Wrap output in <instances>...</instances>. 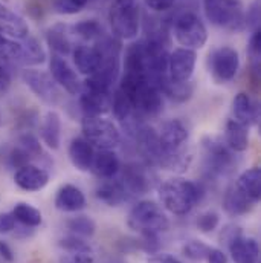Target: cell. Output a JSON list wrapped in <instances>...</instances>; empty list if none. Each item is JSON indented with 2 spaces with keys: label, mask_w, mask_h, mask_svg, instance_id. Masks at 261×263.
Listing matches in <instances>:
<instances>
[{
  "label": "cell",
  "mask_w": 261,
  "mask_h": 263,
  "mask_svg": "<svg viewBox=\"0 0 261 263\" xmlns=\"http://www.w3.org/2000/svg\"><path fill=\"white\" fill-rule=\"evenodd\" d=\"M0 34L14 40H23L29 35V26L22 15L0 3Z\"/></svg>",
  "instance_id": "2e32d148"
},
{
  "label": "cell",
  "mask_w": 261,
  "mask_h": 263,
  "mask_svg": "<svg viewBox=\"0 0 261 263\" xmlns=\"http://www.w3.org/2000/svg\"><path fill=\"white\" fill-rule=\"evenodd\" d=\"M73 55V63L76 66V69L83 73V75H93L104 60V55L101 52V49L98 46H89V45H79L72 51Z\"/></svg>",
  "instance_id": "ac0fdd59"
},
{
  "label": "cell",
  "mask_w": 261,
  "mask_h": 263,
  "mask_svg": "<svg viewBox=\"0 0 261 263\" xmlns=\"http://www.w3.org/2000/svg\"><path fill=\"white\" fill-rule=\"evenodd\" d=\"M79 106L86 117H101L112 107V95L83 86L79 90Z\"/></svg>",
  "instance_id": "4fadbf2b"
},
{
  "label": "cell",
  "mask_w": 261,
  "mask_h": 263,
  "mask_svg": "<svg viewBox=\"0 0 261 263\" xmlns=\"http://www.w3.org/2000/svg\"><path fill=\"white\" fill-rule=\"evenodd\" d=\"M9 84H11V75L6 70V67L0 63V92L6 90L9 87Z\"/></svg>",
  "instance_id": "c3c4849f"
},
{
  "label": "cell",
  "mask_w": 261,
  "mask_h": 263,
  "mask_svg": "<svg viewBox=\"0 0 261 263\" xmlns=\"http://www.w3.org/2000/svg\"><path fill=\"white\" fill-rule=\"evenodd\" d=\"M206 18L218 28L240 31L245 28V8L240 0H203Z\"/></svg>",
  "instance_id": "277c9868"
},
{
  "label": "cell",
  "mask_w": 261,
  "mask_h": 263,
  "mask_svg": "<svg viewBox=\"0 0 261 263\" xmlns=\"http://www.w3.org/2000/svg\"><path fill=\"white\" fill-rule=\"evenodd\" d=\"M49 73L54 78V81L65 89L70 95H78L81 90V81L76 75V72L70 67L62 55L54 54L49 62Z\"/></svg>",
  "instance_id": "7c38bea8"
},
{
  "label": "cell",
  "mask_w": 261,
  "mask_h": 263,
  "mask_svg": "<svg viewBox=\"0 0 261 263\" xmlns=\"http://www.w3.org/2000/svg\"><path fill=\"white\" fill-rule=\"evenodd\" d=\"M144 3L147 5V8H150L151 11L156 12H164L168 11L174 6L176 0H144Z\"/></svg>",
  "instance_id": "f6af8a7d"
},
{
  "label": "cell",
  "mask_w": 261,
  "mask_h": 263,
  "mask_svg": "<svg viewBox=\"0 0 261 263\" xmlns=\"http://www.w3.org/2000/svg\"><path fill=\"white\" fill-rule=\"evenodd\" d=\"M129 227L140 234H159L170 228V220L153 200H140L131 208Z\"/></svg>",
  "instance_id": "3957f363"
},
{
  "label": "cell",
  "mask_w": 261,
  "mask_h": 263,
  "mask_svg": "<svg viewBox=\"0 0 261 263\" xmlns=\"http://www.w3.org/2000/svg\"><path fill=\"white\" fill-rule=\"evenodd\" d=\"M60 247L67 251L69 254H78V253H93L92 247L84 242L81 237L78 236H67L65 239L60 240Z\"/></svg>",
  "instance_id": "f35d334b"
},
{
  "label": "cell",
  "mask_w": 261,
  "mask_h": 263,
  "mask_svg": "<svg viewBox=\"0 0 261 263\" xmlns=\"http://www.w3.org/2000/svg\"><path fill=\"white\" fill-rule=\"evenodd\" d=\"M8 159H9V164H11L12 167L20 168V167H23V165H28V164L31 162L32 156H31L26 150H23L22 147H18V145H17L15 148H12V150H11V153H9Z\"/></svg>",
  "instance_id": "b9f144b4"
},
{
  "label": "cell",
  "mask_w": 261,
  "mask_h": 263,
  "mask_svg": "<svg viewBox=\"0 0 261 263\" xmlns=\"http://www.w3.org/2000/svg\"><path fill=\"white\" fill-rule=\"evenodd\" d=\"M84 206H86V196L78 187L72 184H66L57 192L55 196L57 210L66 213H75V211H81Z\"/></svg>",
  "instance_id": "603a6c76"
},
{
  "label": "cell",
  "mask_w": 261,
  "mask_h": 263,
  "mask_svg": "<svg viewBox=\"0 0 261 263\" xmlns=\"http://www.w3.org/2000/svg\"><path fill=\"white\" fill-rule=\"evenodd\" d=\"M197 63L196 51L177 48L168 55V77L174 81H190Z\"/></svg>",
  "instance_id": "8fae6325"
},
{
  "label": "cell",
  "mask_w": 261,
  "mask_h": 263,
  "mask_svg": "<svg viewBox=\"0 0 261 263\" xmlns=\"http://www.w3.org/2000/svg\"><path fill=\"white\" fill-rule=\"evenodd\" d=\"M67 228L78 237H92L96 225L89 216H76L67 220Z\"/></svg>",
  "instance_id": "836d02e7"
},
{
  "label": "cell",
  "mask_w": 261,
  "mask_h": 263,
  "mask_svg": "<svg viewBox=\"0 0 261 263\" xmlns=\"http://www.w3.org/2000/svg\"><path fill=\"white\" fill-rule=\"evenodd\" d=\"M211 251V247H208L206 243L200 242V240H190L184 245L182 253L187 259L193 260V262H202L208 257Z\"/></svg>",
  "instance_id": "8d00e7d4"
},
{
  "label": "cell",
  "mask_w": 261,
  "mask_h": 263,
  "mask_svg": "<svg viewBox=\"0 0 261 263\" xmlns=\"http://www.w3.org/2000/svg\"><path fill=\"white\" fill-rule=\"evenodd\" d=\"M89 0H52V8L57 14L73 15L81 12L87 6Z\"/></svg>",
  "instance_id": "74e56055"
},
{
  "label": "cell",
  "mask_w": 261,
  "mask_h": 263,
  "mask_svg": "<svg viewBox=\"0 0 261 263\" xmlns=\"http://www.w3.org/2000/svg\"><path fill=\"white\" fill-rule=\"evenodd\" d=\"M40 136L42 141L52 150L60 148L62 142V118L57 112L49 110L40 126Z\"/></svg>",
  "instance_id": "d4e9b609"
},
{
  "label": "cell",
  "mask_w": 261,
  "mask_h": 263,
  "mask_svg": "<svg viewBox=\"0 0 261 263\" xmlns=\"http://www.w3.org/2000/svg\"><path fill=\"white\" fill-rule=\"evenodd\" d=\"M93 147L84 138H73L69 145V159L72 165L79 172L92 170L93 162Z\"/></svg>",
  "instance_id": "44dd1931"
},
{
  "label": "cell",
  "mask_w": 261,
  "mask_h": 263,
  "mask_svg": "<svg viewBox=\"0 0 261 263\" xmlns=\"http://www.w3.org/2000/svg\"><path fill=\"white\" fill-rule=\"evenodd\" d=\"M148 263H180L176 257L170 254H156L148 259Z\"/></svg>",
  "instance_id": "681fc988"
},
{
  "label": "cell",
  "mask_w": 261,
  "mask_h": 263,
  "mask_svg": "<svg viewBox=\"0 0 261 263\" xmlns=\"http://www.w3.org/2000/svg\"><path fill=\"white\" fill-rule=\"evenodd\" d=\"M202 147H203V153H205L206 168L211 173L228 175L234 168V165H235L234 152L220 138L205 136L202 139Z\"/></svg>",
  "instance_id": "ba28073f"
},
{
  "label": "cell",
  "mask_w": 261,
  "mask_h": 263,
  "mask_svg": "<svg viewBox=\"0 0 261 263\" xmlns=\"http://www.w3.org/2000/svg\"><path fill=\"white\" fill-rule=\"evenodd\" d=\"M228 248L234 263H258L260 245L254 237L238 234L228 243Z\"/></svg>",
  "instance_id": "e0dca14e"
},
{
  "label": "cell",
  "mask_w": 261,
  "mask_h": 263,
  "mask_svg": "<svg viewBox=\"0 0 261 263\" xmlns=\"http://www.w3.org/2000/svg\"><path fill=\"white\" fill-rule=\"evenodd\" d=\"M121 168L118 156L112 150H99L93 156L92 170L103 179H113Z\"/></svg>",
  "instance_id": "484cf974"
},
{
  "label": "cell",
  "mask_w": 261,
  "mask_h": 263,
  "mask_svg": "<svg viewBox=\"0 0 261 263\" xmlns=\"http://www.w3.org/2000/svg\"><path fill=\"white\" fill-rule=\"evenodd\" d=\"M257 202H254L248 195H245L238 185H231L223 197V208L225 211L229 214V216H243V214H248L254 205Z\"/></svg>",
  "instance_id": "7402d4cb"
},
{
  "label": "cell",
  "mask_w": 261,
  "mask_h": 263,
  "mask_svg": "<svg viewBox=\"0 0 261 263\" xmlns=\"http://www.w3.org/2000/svg\"><path fill=\"white\" fill-rule=\"evenodd\" d=\"M134 135H136L139 153L144 156V159L151 165H159V159L162 155L159 135L151 127H147V126L137 127Z\"/></svg>",
  "instance_id": "9a60e30c"
},
{
  "label": "cell",
  "mask_w": 261,
  "mask_h": 263,
  "mask_svg": "<svg viewBox=\"0 0 261 263\" xmlns=\"http://www.w3.org/2000/svg\"><path fill=\"white\" fill-rule=\"evenodd\" d=\"M14 182L25 192H40L49 182V173L45 168L28 164L15 170Z\"/></svg>",
  "instance_id": "5bb4252c"
},
{
  "label": "cell",
  "mask_w": 261,
  "mask_h": 263,
  "mask_svg": "<svg viewBox=\"0 0 261 263\" xmlns=\"http://www.w3.org/2000/svg\"><path fill=\"white\" fill-rule=\"evenodd\" d=\"M173 31L177 43L193 51L203 48L208 40L206 26L194 12H182L174 20Z\"/></svg>",
  "instance_id": "52a82bcc"
},
{
  "label": "cell",
  "mask_w": 261,
  "mask_h": 263,
  "mask_svg": "<svg viewBox=\"0 0 261 263\" xmlns=\"http://www.w3.org/2000/svg\"><path fill=\"white\" fill-rule=\"evenodd\" d=\"M18 147H22L23 150H26L32 158L42 155L40 141H38L34 135H31V133H25L23 136H20V139H18Z\"/></svg>",
  "instance_id": "60d3db41"
},
{
  "label": "cell",
  "mask_w": 261,
  "mask_h": 263,
  "mask_svg": "<svg viewBox=\"0 0 261 263\" xmlns=\"http://www.w3.org/2000/svg\"><path fill=\"white\" fill-rule=\"evenodd\" d=\"M238 189L251 197L254 202H258L261 196V170L258 167H252L245 170L238 181H237Z\"/></svg>",
  "instance_id": "f1b7e54d"
},
{
  "label": "cell",
  "mask_w": 261,
  "mask_h": 263,
  "mask_svg": "<svg viewBox=\"0 0 261 263\" xmlns=\"http://www.w3.org/2000/svg\"><path fill=\"white\" fill-rule=\"evenodd\" d=\"M0 257L9 263L14 262V259H15L12 248H11L6 242H3V240H0Z\"/></svg>",
  "instance_id": "7dc6e473"
},
{
  "label": "cell",
  "mask_w": 261,
  "mask_h": 263,
  "mask_svg": "<svg viewBox=\"0 0 261 263\" xmlns=\"http://www.w3.org/2000/svg\"><path fill=\"white\" fill-rule=\"evenodd\" d=\"M260 51H261V32L260 29H255L251 40H249V57L252 63L255 65V69L258 70L260 65Z\"/></svg>",
  "instance_id": "7bdbcfd3"
},
{
  "label": "cell",
  "mask_w": 261,
  "mask_h": 263,
  "mask_svg": "<svg viewBox=\"0 0 261 263\" xmlns=\"http://www.w3.org/2000/svg\"><path fill=\"white\" fill-rule=\"evenodd\" d=\"M232 112L235 121L246 127L254 126L258 121V107L246 92H240L235 95L232 101Z\"/></svg>",
  "instance_id": "ffe728a7"
},
{
  "label": "cell",
  "mask_w": 261,
  "mask_h": 263,
  "mask_svg": "<svg viewBox=\"0 0 261 263\" xmlns=\"http://www.w3.org/2000/svg\"><path fill=\"white\" fill-rule=\"evenodd\" d=\"M15 217L12 213H0V234H8L15 230Z\"/></svg>",
  "instance_id": "ee69618b"
},
{
  "label": "cell",
  "mask_w": 261,
  "mask_h": 263,
  "mask_svg": "<svg viewBox=\"0 0 261 263\" xmlns=\"http://www.w3.org/2000/svg\"><path fill=\"white\" fill-rule=\"evenodd\" d=\"M157 89L160 90V93L167 95L173 101L184 103L191 98L194 92V84L191 81H174L167 73L157 81Z\"/></svg>",
  "instance_id": "cb8c5ba5"
},
{
  "label": "cell",
  "mask_w": 261,
  "mask_h": 263,
  "mask_svg": "<svg viewBox=\"0 0 261 263\" xmlns=\"http://www.w3.org/2000/svg\"><path fill=\"white\" fill-rule=\"evenodd\" d=\"M75 34L86 42H95L103 37V28L95 20H83L73 28Z\"/></svg>",
  "instance_id": "d590c367"
},
{
  "label": "cell",
  "mask_w": 261,
  "mask_h": 263,
  "mask_svg": "<svg viewBox=\"0 0 261 263\" xmlns=\"http://www.w3.org/2000/svg\"><path fill=\"white\" fill-rule=\"evenodd\" d=\"M23 43V55H22V62L20 65L25 66H35V65H42L46 59V54L42 48V45L32 39V37H26L22 40Z\"/></svg>",
  "instance_id": "d6a6232c"
},
{
  "label": "cell",
  "mask_w": 261,
  "mask_h": 263,
  "mask_svg": "<svg viewBox=\"0 0 261 263\" xmlns=\"http://www.w3.org/2000/svg\"><path fill=\"white\" fill-rule=\"evenodd\" d=\"M22 55H23V43L15 42L14 39L5 37L0 34V57L15 62V63H20Z\"/></svg>",
  "instance_id": "e575fe53"
},
{
  "label": "cell",
  "mask_w": 261,
  "mask_h": 263,
  "mask_svg": "<svg viewBox=\"0 0 261 263\" xmlns=\"http://www.w3.org/2000/svg\"><path fill=\"white\" fill-rule=\"evenodd\" d=\"M0 124H2V115H0Z\"/></svg>",
  "instance_id": "816d5d0a"
},
{
  "label": "cell",
  "mask_w": 261,
  "mask_h": 263,
  "mask_svg": "<svg viewBox=\"0 0 261 263\" xmlns=\"http://www.w3.org/2000/svg\"><path fill=\"white\" fill-rule=\"evenodd\" d=\"M121 182L126 187L127 193H131V195H144L151 189V182H150L145 167L136 162L124 167Z\"/></svg>",
  "instance_id": "d6986e66"
},
{
  "label": "cell",
  "mask_w": 261,
  "mask_h": 263,
  "mask_svg": "<svg viewBox=\"0 0 261 263\" xmlns=\"http://www.w3.org/2000/svg\"><path fill=\"white\" fill-rule=\"evenodd\" d=\"M197 228L202 231V233H205V234H208V233H212L217 227H218V223H220V216L215 213V211H205V213H202L198 217H197Z\"/></svg>",
  "instance_id": "ab89813d"
},
{
  "label": "cell",
  "mask_w": 261,
  "mask_h": 263,
  "mask_svg": "<svg viewBox=\"0 0 261 263\" xmlns=\"http://www.w3.org/2000/svg\"><path fill=\"white\" fill-rule=\"evenodd\" d=\"M112 109H113V115L115 118L123 123L124 126H129L133 123V114L134 109L131 106L129 97L118 87L115 90V93L112 95Z\"/></svg>",
  "instance_id": "4dcf8cb0"
},
{
  "label": "cell",
  "mask_w": 261,
  "mask_h": 263,
  "mask_svg": "<svg viewBox=\"0 0 261 263\" xmlns=\"http://www.w3.org/2000/svg\"><path fill=\"white\" fill-rule=\"evenodd\" d=\"M12 214H14L17 222H20L22 225L29 227V228H35V227L42 225V220H43L40 210H37L35 206H32L26 202L15 203Z\"/></svg>",
  "instance_id": "1f68e13d"
},
{
  "label": "cell",
  "mask_w": 261,
  "mask_h": 263,
  "mask_svg": "<svg viewBox=\"0 0 261 263\" xmlns=\"http://www.w3.org/2000/svg\"><path fill=\"white\" fill-rule=\"evenodd\" d=\"M119 89L129 97L134 112L144 115H157L162 110V93L147 77L124 73Z\"/></svg>",
  "instance_id": "6da1fadb"
},
{
  "label": "cell",
  "mask_w": 261,
  "mask_h": 263,
  "mask_svg": "<svg viewBox=\"0 0 261 263\" xmlns=\"http://www.w3.org/2000/svg\"><path fill=\"white\" fill-rule=\"evenodd\" d=\"M95 196L98 197L101 202L110 205V206H118L123 202L127 200V190L123 185L121 181H112L106 179L103 184L98 185Z\"/></svg>",
  "instance_id": "4316f807"
},
{
  "label": "cell",
  "mask_w": 261,
  "mask_h": 263,
  "mask_svg": "<svg viewBox=\"0 0 261 263\" xmlns=\"http://www.w3.org/2000/svg\"><path fill=\"white\" fill-rule=\"evenodd\" d=\"M84 139L98 150H113L121 142V132L103 117H84L81 123Z\"/></svg>",
  "instance_id": "5b68a950"
},
{
  "label": "cell",
  "mask_w": 261,
  "mask_h": 263,
  "mask_svg": "<svg viewBox=\"0 0 261 263\" xmlns=\"http://www.w3.org/2000/svg\"><path fill=\"white\" fill-rule=\"evenodd\" d=\"M225 142L232 152L242 153L249 147V132L248 127L237 123L235 120H229L226 123V139Z\"/></svg>",
  "instance_id": "83f0119b"
},
{
  "label": "cell",
  "mask_w": 261,
  "mask_h": 263,
  "mask_svg": "<svg viewBox=\"0 0 261 263\" xmlns=\"http://www.w3.org/2000/svg\"><path fill=\"white\" fill-rule=\"evenodd\" d=\"M107 263H126V262H123V260H118V259H115V260H110V262H107Z\"/></svg>",
  "instance_id": "f907efd6"
},
{
  "label": "cell",
  "mask_w": 261,
  "mask_h": 263,
  "mask_svg": "<svg viewBox=\"0 0 261 263\" xmlns=\"http://www.w3.org/2000/svg\"><path fill=\"white\" fill-rule=\"evenodd\" d=\"M209 72L220 83H228L235 78L240 69V55L231 46L217 48L209 54Z\"/></svg>",
  "instance_id": "30bf717a"
},
{
  "label": "cell",
  "mask_w": 261,
  "mask_h": 263,
  "mask_svg": "<svg viewBox=\"0 0 261 263\" xmlns=\"http://www.w3.org/2000/svg\"><path fill=\"white\" fill-rule=\"evenodd\" d=\"M113 32L123 40H133L139 34V8L136 0H113L109 11Z\"/></svg>",
  "instance_id": "8992f818"
},
{
  "label": "cell",
  "mask_w": 261,
  "mask_h": 263,
  "mask_svg": "<svg viewBox=\"0 0 261 263\" xmlns=\"http://www.w3.org/2000/svg\"><path fill=\"white\" fill-rule=\"evenodd\" d=\"M22 78L25 84L38 97L43 103L49 106H55L62 101L60 86L54 81L51 73L38 69H25L22 72Z\"/></svg>",
  "instance_id": "9c48e42d"
},
{
  "label": "cell",
  "mask_w": 261,
  "mask_h": 263,
  "mask_svg": "<svg viewBox=\"0 0 261 263\" xmlns=\"http://www.w3.org/2000/svg\"><path fill=\"white\" fill-rule=\"evenodd\" d=\"M206 260H208V263H228V257H226V254L222 250L211 248Z\"/></svg>",
  "instance_id": "bcb514c9"
},
{
  "label": "cell",
  "mask_w": 261,
  "mask_h": 263,
  "mask_svg": "<svg viewBox=\"0 0 261 263\" xmlns=\"http://www.w3.org/2000/svg\"><path fill=\"white\" fill-rule=\"evenodd\" d=\"M202 195L203 193L196 182L182 178L168 179L159 187L162 205L176 216L188 214L202 199Z\"/></svg>",
  "instance_id": "7a4b0ae2"
},
{
  "label": "cell",
  "mask_w": 261,
  "mask_h": 263,
  "mask_svg": "<svg viewBox=\"0 0 261 263\" xmlns=\"http://www.w3.org/2000/svg\"><path fill=\"white\" fill-rule=\"evenodd\" d=\"M46 40L49 48L57 54V55H66L72 51V42L67 34V28L65 25H55L48 29Z\"/></svg>",
  "instance_id": "f546056e"
}]
</instances>
